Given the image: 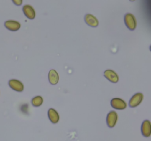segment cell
I'll return each instance as SVG.
<instances>
[{
	"instance_id": "6da1fadb",
	"label": "cell",
	"mask_w": 151,
	"mask_h": 141,
	"mask_svg": "<svg viewBox=\"0 0 151 141\" xmlns=\"http://www.w3.org/2000/svg\"><path fill=\"white\" fill-rule=\"evenodd\" d=\"M125 25L130 30H134L137 28V20L132 13H127L124 18Z\"/></svg>"
},
{
	"instance_id": "7a4b0ae2",
	"label": "cell",
	"mask_w": 151,
	"mask_h": 141,
	"mask_svg": "<svg viewBox=\"0 0 151 141\" xmlns=\"http://www.w3.org/2000/svg\"><path fill=\"white\" fill-rule=\"evenodd\" d=\"M111 105L114 109L116 110H125L127 107V104L123 99L119 98H114L111 101Z\"/></svg>"
},
{
	"instance_id": "3957f363",
	"label": "cell",
	"mask_w": 151,
	"mask_h": 141,
	"mask_svg": "<svg viewBox=\"0 0 151 141\" xmlns=\"http://www.w3.org/2000/svg\"><path fill=\"white\" fill-rule=\"evenodd\" d=\"M143 98H144V95L142 93H137L134 94L130 100L129 106L133 108L138 107L143 101Z\"/></svg>"
},
{
	"instance_id": "277c9868",
	"label": "cell",
	"mask_w": 151,
	"mask_h": 141,
	"mask_svg": "<svg viewBox=\"0 0 151 141\" xmlns=\"http://www.w3.org/2000/svg\"><path fill=\"white\" fill-rule=\"evenodd\" d=\"M118 120V115L116 112L111 111L108 114L107 118H106V122L109 126V127L114 128L116 124V122Z\"/></svg>"
},
{
	"instance_id": "5b68a950",
	"label": "cell",
	"mask_w": 151,
	"mask_h": 141,
	"mask_svg": "<svg viewBox=\"0 0 151 141\" xmlns=\"http://www.w3.org/2000/svg\"><path fill=\"white\" fill-rule=\"evenodd\" d=\"M9 86L13 90L17 91V92H22L24 89L23 83L21 81L17 80V79H10L9 81Z\"/></svg>"
},
{
	"instance_id": "8992f818",
	"label": "cell",
	"mask_w": 151,
	"mask_h": 141,
	"mask_svg": "<svg viewBox=\"0 0 151 141\" xmlns=\"http://www.w3.org/2000/svg\"><path fill=\"white\" fill-rule=\"evenodd\" d=\"M104 76L111 82L116 83V82H119V76L113 70H106L104 72Z\"/></svg>"
},
{
	"instance_id": "52a82bcc",
	"label": "cell",
	"mask_w": 151,
	"mask_h": 141,
	"mask_svg": "<svg viewBox=\"0 0 151 141\" xmlns=\"http://www.w3.org/2000/svg\"><path fill=\"white\" fill-rule=\"evenodd\" d=\"M142 134L144 137H148L151 135V123L150 120H145L142 124Z\"/></svg>"
},
{
	"instance_id": "ba28073f",
	"label": "cell",
	"mask_w": 151,
	"mask_h": 141,
	"mask_svg": "<svg viewBox=\"0 0 151 141\" xmlns=\"http://www.w3.org/2000/svg\"><path fill=\"white\" fill-rule=\"evenodd\" d=\"M4 26L8 30L10 31H18L21 27V24L19 21L13 20L7 21L4 22Z\"/></svg>"
},
{
	"instance_id": "9c48e42d",
	"label": "cell",
	"mask_w": 151,
	"mask_h": 141,
	"mask_svg": "<svg viewBox=\"0 0 151 141\" xmlns=\"http://www.w3.org/2000/svg\"><path fill=\"white\" fill-rule=\"evenodd\" d=\"M24 13L29 19H34L35 17V11L33 7L29 4H26L22 8Z\"/></svg>"
},
{
	"instance_id": "30bf717a",
	"label": "cell",
	"mask_w": 151,
	"mask_h": 141,
	"mask_svg": "<svg viewBox=\"0 0 151 141\" xmlns=\"http://www.w3.org/2000/svg\"><path fill=\"white\" fill-rule=\"evenodd\" d=\"M85 21L88 26H92V27H97L99 24V21L97 18L91 14L86 15Z\"/></svg>"
},
{
	"instance_id": "8fae6325",
	"label": "cell",
	"mask_w": 151,
	"mask_h": 141,
	"mask_svg": "<svg viewBox=\"0 0 151 141\" xmlns=\"http://www.w3.org/2000/svg\"><path fill=\"white\" fill-rule=\"evenodd\" d=\"M48 79L49 82H50L51 85H57L59 81V75L58 72L55 70H54V69L50 70L48 74Z\"/></svg>"
},
{
	"instance_id": "7c38bea8",
	"label": "cell",
	"mask_w": 151,
	"mask_h": 141,
	"mask_svg": "<svg viewBox=\"0 0 151 141\" xmlns=\"http://www.w3.org/2000/svg\"><path fill=\"white\" fill-rule=\"evenodd\" d=\"M48 117L50 121L52 123H58L59 119H60L58 113L53 108H50L48 110Z\"/></svg>"
},
{
	"instance_id": "4fadbf2b",
	"label": "cell",
	"mask_w": 151,
	"mask_h": 141,
	"mask_svg": "<svg viewBox=\"0 0 151 141\" xmlns=\"http://www.w3.org/2000/svg\"><path fill=\"white\" fill-rule=\"evenodd\" d=\"M43 102H44V99L40 95H37V96L34 97L32 99V106L35 107H40V106L42 105Z\"/></svg>"
},
{
	"instance_id": "5bb4252c",
	"label": "cell",
	"mask_w": 151,
	"mask_h": 141,
	"mask_svg": "<svg viewBox=\"0 0 151 141\" xmlns=\"http://www.w3.org/2000/svg\"><path fill=\"white\" fill-rule=\"evenodd\" d=\"M13 2L16 4V6H20L22 4V2H23V0H12Z\"/></svg>"
},
{
	"instance_id": "9a60e30c",
	"label": "cell",
	"mask_w": 151,
	"mask_h": 141,
	"mask_svg": "<svg viewBox=\"0 0 151 141\" xmlns=\"http://www.w3.org/2000/svg\"><path fill=\"white\" fill-rule=\"evenodd\" d=\"M130 1H135V0H130Z\"/></svg>"
},
{
	"instance_id": "2e32d148",
	"label": "cell",
	"mask_w": 151,
	"mask_h": 141,
	"mask_svg": "<svg viewBox=\"0 0 151 141\" xmlns=\"http://www.w3.org/2000/svg\"><path fill=\"white\" fill-rule=\"evenodd\" d=\"M150 50L151 51V46H150Z\"/></svg>"
}]
</instances>
